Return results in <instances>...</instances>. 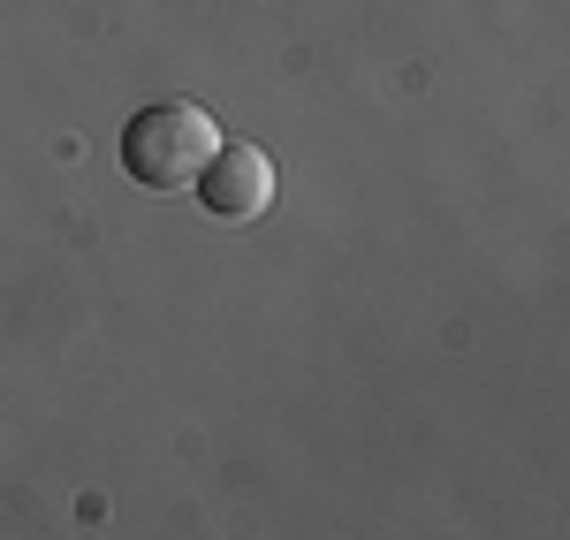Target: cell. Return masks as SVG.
Masks as SVG:
<instances>
[{
	"label": "cell",
	"instance_id": "obj_1",
	"mask_svg": "<svg viewBox=\"0 0 570 540\" xmlns=\"http://www.w3.org/2000/svg\"><path fill=\"white\" fill-rule=\"evenodd\" d=\"M220 145L228 137H220V122L198 99H153V107H137L130 130H122V168L145 190H190Z\"/></svg>",
	"mask_w": 570,
	"mask_h": 540
},
{
	"label": "cell",
	"instance_id": "obj_2",
	"mask_svg": "<svg viewBox=\"0 0 570 540\" xmlns=\"http://www.w3.org/2000/svg\"><path fill=\"white\" fill-rule=\"evenodd\" d=\"M190 190H198V206L214 222H259L266 206H274V160H266L259 145H220Z\"/></svg>",
	"mask_w": 570,
	"mask_h": 540
}]
</instances>
